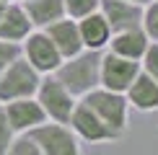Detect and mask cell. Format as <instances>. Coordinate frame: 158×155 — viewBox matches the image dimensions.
Returning <instances> with one entry per match:
<instances>
[{
	"label": "cell",
	"mask_w": 158,
	"mask_h": 155,
	"mask_svg": "<svg viewBox=\"0 0 158 155\" xmlns=\"http://www.w3.org/2000/svg\"><path fill=\"white\" fill-rule=\"evenodd\" d=\"M98 67H101V52L83 49L68 57L55 70V78L62 83L75 98H83L88 90L98 88Z\"/></svg>",
	"instance_id": "1"
},
{
	"label": "cell",
	"mask_w": 158,
	"mask_h": 155,
	"mask_svg": "<svg viewBox=\"0 0 158 155\" xmlns=\"http://www.w3.org/2000/svg\"><path fill=\"white\" fill-rule=\"evenodd\" d=\"M81 101H83L106 127L114 129V132L122 134L124 129H127L130 103H127V98H124V93H114V90H106V88L98 85V88H94V90H88Z\"/></svg>",
	"instance_id": "2"
},
{
	"label": "cell",
	"mask_w": 158,
	"mask_h": 155,
	"mask_svg": "<svg viewBox=\"0 0 158 155\" xmlns=\"http://www.w3.org/2000/svg\"><path fill=\"white\" fill-rule=\"evenodd\" d=\"M34 98L39 101V106L44 109L47 119L49 121H60V124H68L70 114H73V109H75V101H78L75 96L55 78V73L42 75Z\"/></svg>",
	"instance_id": "3"
},
{
	"label": "cell",
	"mask_w": 158,
	"mask_h": 155,
	"mask_svg": "<svg viewBox=\"0 0 158 155\" xmlns=\"http://www.w3.org/2000/svg\"><path fill=\"white\" fill-rule=\"evenodd\" d=\"M39 80H42V75H39L23 57H16L8 67L0 73V103L34 96L36 88H39Z\"/></svg>",
	"instance_id": "4"
},
{
	"label": "cell",
	"mask_w": 158,
	"mask_h": 155,
	"mask_svg": "<svg viewBox=\"0 0 158 155\" xmlns=\"http://www.w3.org/2000/svg\"><path fill=\"white\" fill-rule=\"evenodd\" d=\"M26 134L36 142L42 155H81V140L75 137V132L68 124L47 119L44 124L34 127Z\"/></svg>",
	"instance_id": "5"
},
{
	"label": "cell",
	"mask_w": 158,
	"mask_h": 155,
	"mask_svg": "<svg viewBox=\"0 0 158 155\" xmlns=\"http://www.w3.org/2000/svg\"><path fill=\"white\" fill-rule=\"evenodd\" d=\"M140 73V62L119 57L114 52L104 49L101 52V67H98V85L114 90V93H124L130 88V83Z\"/></svg>",
	"instance_id": "6"
},
{
	"label": "cell",
	"mask_w": 158,
	"mask_h": 155,
	"mask_svg": "<svg viewBox=\"0 0 158 155\" xmlns=\"http://www.w3.org/2000/svg\"><path fill=\"white\" fill-rule=\"evenodd\" d=\"M21 57L36 70L39 75L55 73V70L60 67V62H62L57 47L52 44V39L44 34L42 29H34V31H31V34L21 42Z\"/></svg>",
	"instance_id": "7"
},
{
	"label": "cell",
	"mask_w": 158,
	"mask_h": 155,
	"mask_svg": "<svg viewBox=\"0 0 158 155\" xmlns=\"http://www.w3.org/2000/svg\"><path fill=\"white\" fill-rule=\"evenodd\" d=\"M68 127L73 129L75 137L83 140V142H111V140L122 137L119 132H114L111 127L104 124L81 98L75 101V109H73V114H70V119H68Z\"/></svg>",
	"instance_id": "8"
},
{
	"label": "cell",
	"mask_w": 158,
	"mask_h": 155,
	"mask_svg": "<svg viewBox=\"0 0 158 155\" xmlns=\"http://www.w3.org/2000/svg\"><path fill=\"white\" fill-rule=\"evenodd\" d=\"M5 109V116H8V124L16 134H26L31 132L34 127L44 124L47 121V114H44V109L39 106V101L34 96H29V98H16V101H5L3 103Z\"/></svg>",
	"instance_id": "9"
},
{
	"label": "cell",
	"mask_w": 158,
	"mask_h": 155,
	"mask_svg": "<svg viewBox=\"0 0 158 155\" xmlns=\"http://www.w3.org/2000/svg\"><path fill=\"white\" fill-rule=\"evenodd\" d=\"M98 10L109 21L111 34L114 31H124V29H140L143 5H137V3H130V0H101Z\"/></svg>",
	"instance_id": "10"
},
{
	"label": "cell",
	"mask_w": 158,
	"mask_h": 155,
	"mask_svg": "<svg viewBox=\"0 0 158 155\" xmlns=\"http://www.w3.org/2000/svg\"><path fill=\"white\" fill-rule=\"evenodd\" d=\"M31 31H34V26H31L29 13L23 10V5L18 3V0L5 3L3 13H0V39H3V42L21 44Z\"/></svg>",
	"instance_id": "11"
},
{
	"label": "cell",
	"mask_w": 158,
	"mask_h": 155,
	"mask_svg": "<svg viewBox=\"0 0 158 155\" xmlns=\"http://www.w3.org/2000/svg\"><path fill=\"white\" fill-rule=\"evenodd\" d=\"M42 31L52 39V44L57 47V52H60L62 60H68V57L83 52V42H81V34H78V23L73 21V18L65 16V18H60V21L44 26Z\"/></svg>",
	"instance_id": "12"
},
{
	"label": "cell",
	"mask_w": 158,
	"mask_h": 155,
	"mask_svg": "<svg viewBox=\"0 0 158 155\" xmlns=\"http://www.w3.org/2000/svg\"><path fill=\"white\" fill-rule=\"evenodd\" d=\"M75 23H78V34H81L83 49H94V52H104L106 49V44L111 39V29H109V21L104 18L101 10L78 18Z\"/></svg>",
	"instance_id": "13"
},
{
	"label": "cell",
	"mask_w": 158,
	"mask_h": 155,
	"mask_svg": "<svg viewBox=\"0 0 158 155\" xmlns=\"http://www.w3.org/2000/svg\"><path fill=\"white\" fill-rule=\"evenodd\" d=\"M124 98H127L130 109H135V111H143V114L158 111V80L140 70L137 78L130 83V88L124 90Z\"/></svg>",
	"instance_id": "14"
},
{
	"label": "cell",
	"mask_w": 158,
	"mask_h": 155,
	"mask_svg": "<svg viewBox=\"0 0 158 155\" xmlns=\"http://www.w3.org/2000/svg\"><path fill=\"white\" fill-rule=\"evenodd\" d=\"M148 44H150V39L145 36L143 29H124V31H114V34H111L106 49L114 52V54H119V57L140 62V57L145 54Z\"/></svg>",
	"instance_id": "15"
},
{
	"label": "cell",
	"mask_w": 158,
	"mask_h": 155,
	"mask_svg": "<svg viewBox=\"0 0 158 155\" xmlns=\"http://www.w3.org/2000/svg\"><path fill=\"white\" fill-rule=\"evenodd\" d=\"M21 5L29 13V21L34 29H44L65 18V0H23Z\"/></svg>",
	"instance_id": "16"
},
{
	"label": "cell",
	"mask_w": 158,
	"mask_h": 155,
	"mask_svg": "<svg viewBox=\"0 0 158 155\" xmlns=\"http://www.w3.org/2000/svg\"><path fill=\"white\" fill-rule=\"evenodd\" d=\"M140 29L145 31V36L150 42H158V0H148V3L143 5Z\"/></svg>",
	"instance_id": "17"
},
{
	"label": "cell",
	"mask_w": 158,
	"mask_h": 155,
	"mask_svg": "<svg viewBox=\"0 0 158 155\" xmlns=\"http://www.w3.org/2000/svg\"><path fill=\"white\" fill-rule=\"evenodd\" d=\"M98 5H101V0H65V16L78 21L88 13H96Z\"/></svg>",
	"instance_id": "18"
},
{
	"label": "cell",
	"mask_w": 158,
	"mask_h": 155,
	"mask_svg": "<svg viewBox=\"0 0 158 155\" xmlns=\"http://www.w3.org/2000/svg\"><path fill=\"white\" fill-rule=\"evenodd\" d=\"M5 155H42V150L36 147V142L29 134H16Z\"/></svg>",
	"instance_id": "19"
},
{
	"label": "cell",
	"mask_w": 158,
	"mask_h": 155,
	"mask_svg": "<svg viewBox=\"0 0 158 155\" xmlns=\"http://www.w3.org/2000/svg\"><path fill=\"white\" fill-rule=\"evenodd\" d=\"M140 70L150 78H156L158 80V42H150L145 54L140 57Z\"/></svg>",
	"instance_id": "20"
},
{
	"label": "cell",
	"mask_w": 158,
	"mask_h": 155,
	"mask_svg": "<svg viewBox=\"0 0 158 155\" xmlns=\"http://www.w3.org/2000/svg\"><path fill=\"white\" fill-rule=\"evenodd\" d=\"M13 137H16V132L10 129L8 116H5V109H3V103H0V155L8 153V147H10Z\"/></svg>",
	"instance_id": "21"
},
{
	"label": "cell",
	"mask_w": 158,
	"mask_h": 155,
	"mask_svg": "<svg viewBox=\"0 0 158 155\" xmlns=\"http://www.w3.org/2000/svg\"><path fill=\"white\" fill-rule=\"evenodd\" d=\"M16 57H21V44H16V42H3V39H0V73H3V70L8 67Z\"/></svg>",
	"instance_id": "22"
},
{
	"label": "cell",
	"mask_w": 158,
	"mask_h": 155,
	"mask_svg": "<svg viewBox=\"0 0 158 155\" xmlns=\"http://www.w3.org/2000/svg\"><path fill=\"white\" fill-rule=\"evenodd\" d=\"M130 3H137V5H145L148 0H130Z\"/></svg>",
	"instance_id": "23"
},
{
	"label": "cell",
	"mask_w": 158,
	"mask_h": 155,
	"mask_svg": "<svg viewBox=\"0 0 158 155\" xmlns=\"http://www.w3.org/2000/svg\"><path fill=\"white\" fill-rule=\"evenodd\" d=\"M3 8H5V3H0V13H3Z\"/></svg>",
	"instance_id": "24"
},
{
	"label": "cell",
	"mask_w": 158,
	"mask_h": 155,
	"mask_svg": "<svg viewBox=\"0 0 158 155\" xmlns=\"http://www.w3.org/2000/svg\"><path fill=\"white\" fill-rule=\"evenodd\" d=\"M0 3H10V0H0Z\"/></svg>",
	"instance_id": "25"
},
{
	"label": "cell",
	"mask_w": 158,
	"mask_h": 155,
	"mask_svg": "<svg viewBox=\"0 0 158 155\" xmlns=\"http://www.w3.org/2000/svg\"><path fill=\"white\" fill-rule=\"evenodd\" d=\"M18 3H23V0H18Z\"/></svg>",
	"instance_id": "26"
}]
</instances>
